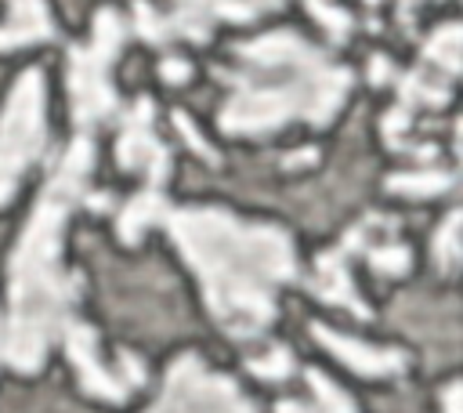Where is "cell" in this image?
<instances>
[{
    "instance_id": "9a60e30c",
    "label": "cell",
    "mask_w": 463,
    "mask_h": 413,
    "mask_svg": "<svg viewBox=\"0 0 463 413\" xmlns=\"http://www.w3.org/2000/svg\"><path fill=\"white\" fill-rule=\"evenodd\" d=\"M449 185V174L445 170H427V174H405V178H394L391 188L394 192H405V196H430V192H441Z\"/></svg>"
},
{
    "instance_id": "5b68a950",
    "label": "cell",
    "mask_w": 463,
    "mask_h": 413,
    "mask_svg": "<svg viewBox=\"0 0 463 413\" xmlns=\"http://www.w3.org/2000/svg\"><path fill=\"white\" fill-rule=\"evenodd\" d=\"M43 72L25 69L0 112V203H7L43 149Z\"/></svg>"
},
{
    "instance_id": "52a82bcc",
    "label": "cell",
    "mask_w": 463,
    "mask_h": 413,
    "mask_svg": "<svg viewBox=\"0 0 463 413\" xmlns=\"http://www.w3.org/2000/svg\"><path fill=\"white\" fill-rule=\"evenodd\" d=\"M116 156L123 163V170H134V174H145L148 185L145 188H159L163 178H166V163H170V152L156 141L152 134V101L141 98L127 120H123V134H119V145H116Z\"/></svg>"
},
{
    "instance_id": "5bb4252c",
    "label": "cell",
    "mask_w": 463,
    "mask_h": 413,
    "mask_svg": "<svg viewBox=\"0 0 463 413\" xmlns=\"http://www.w3.org/2000/svg\"><path fill=\"white\" fill-rule=\"evenodd\" d=\"M369 264L376 272H383V275H402L409 268V246H402V243H376L369 250Z\"/></svg>"
},
{
    "instance_id": "8992f818",
    "label": "cell",
    "mask_w": 463,
    "mask_h": 413,
    "mask_svg": "<svg viewBox=\"0 0 463 413\" xmlns=\"http://www.w3.org/2000/svg\"><path fill=\"white\" fill-rule=\"evenodd\" d=\"M148 413H253V406L228 377L206 370L195 355H184L170 366L163 395Z\"/></svg>"
},
{
    "instance_id": "7a4b0ae2",
    "label": "cell",
    "mask_w": 463,
    "mask_h": 413,
    "mask_svg": "<svg viewBox=\"0 0 463 413\" xmlns=\"http://www.w3.org/2000/svg\"><path fill=\"white\" fill-rule=\"evenodd\" d=\"M195 268L206 304L228 337L250 341L275 319V293L293 279V243L275 225H253L217 206H181L159 217Z\"/></svg>"
},
{
    "instance_id": "2e32d148",
    "label": "cell",
    "mask_w": 463,
    "mask_h": 413,
    "mask_svg": "<svg viewBox=\"0 0 463 413\" xmlns=\"http://www.w3.org/2000/svg\"><path fill=\"white\" fill-rule=\"evenodd\" d=\"M250 366H253V373H260V377H268V380H275V377H286L293 362H289V351H282V348H275L271 355H264V359H253Z\"/></svg>"
},
{
    "instance_id": "3957f363",
    "label": "cell",
    "mask_w": 463,
    "mask_h": 413,
    "mask_svg": "<svg viewBox=\"0 0 463 413\" xmlns=\"http://www.w3.org/2000/svg\"><path fill=\"white\" fill-rule=\"evenodd\" d=\"M221 109L224 134H271L289 120L329 123L351 91V72L297 33H264L239 47Z\"/></svg>"
},
{
    "instance_id": "e0dca14e",
    "label": "cell",
    "mask_w": 463,
    "mask_h": 413,
    "mask_svg": "<svg viewBox=\"0 0 463 413\" xmlns=\"http://www.w3.org/2000/svg\"><path fill=\"white\" fill-rule=\"evenodd\" d=\"M163 76L174 80V83H181V80L188 76V65H184V62H163Z\"/></svg>"
},
{
    "instance_id": "30bf717a",
    "label": "cell",
    "mask_w": 463,
    "mask_h": 413,
    "mask_svg": "<svg viewBox=\"0 0 463 413\" xmlns=\"http://www.w3.org/2000/svg\"><path fill=\"white\" fill-rule=\"evenodd\" d=\"M54 25L43 0H7V22L0 25V51L51 40Z\"/></svg>"
},
{
    "instance_id": "277c9868",
    "label": "cell",
    "mask_w": 463,
    "mask_h": 413,
    "mask_svg": "<svg viewBox=\"0 0 463 413\" xmlns=\"http://www.w3.org/2000/svg\"><path fill=\"white\" fill-rule=\"evenodd\" d=\"M127 25L123 18L105 7L94 18V33L90 43L76 47L69 58V94H72V120L80 127V134H90L98 123H105L116 112V91L109 83L112 62L123 47Z\"/></svg>"
},
{
    "instance_id": "d6986e66",
    "label": "cell",
    "mask_w": 463,
    "mask_h": 413,
    "mask_svg": "<svg viewBox=\"0 0 463 413\" xmlns=\"http://www.w3.org/2000/svg\"><path fill=\"white\" fill-rule=\"evenodd\" d=\"M398 4H402V14H412V11H416L420 4H427V0H398Z\"/></svg>"
},
{
    "instance_id": "7c38bea8",
    "label": "cell",
    "mask_w": 463,
    "mask_h": 413,
    "mask_svg": "<svg viewBox=\"0 0 463 413\" xmlns=\"http://www.w3.org/2000/svg\"><path fill=\"white\" fill-rule=\"evenodd\" d=\"M307 384H311V402H279L275 413H354V402L318 370H307Z\"/></svg>"
},
{
    "instance_id": "6da1fadb",
    "label": "cell",
    "mask_w": 463,
    "mask_h": 413,
    "mask_svg": "<svg viewBox=\"0 0 463 413\" xmlns=\"http://www.w3.org/2000/svg\"><path fill=\"white\" fill-rule=\"evenodd\" d=\"M90 163V134H76L11 254V308L0 330V359L22 373L40 370L47 348L72 322L80 283L61 268V235L72 206L87 196Z\"/></svg>"
},
{
    "instance_id": "ac0fdd59",
    "label": "cell",
    "mask_w": 463,
    "mask_h": 413,
    "mask_svg": "<svg viewBox=\"0 0 463 413\" xmlns=\"http://www.w3.org/2000/svg\"><path fill=\"white\" fill-rule=\"evenodd\" d=\"M445 413H459V384L445 388Z\"/></svg>"
},
{
    "instance_id": "8fae6325",
    "label": "cell",
    "mask_w": 463,
    "mask_h": 413,
    "mask_svg": "<svg viewBox=\"0 0 463 413\" xmlns=\"http://www.w3.org/2000/svg\"><path fill=\"white\" fill-rule=\"evenodd\" d=\"M315 290L326 297V301H333V304H344V308H351L354 315H369L365 312V304H362V297L354 293V286H351V275H347V257H344V250H333V254H326L322 261H318V279H315Z\"/></svg>"
},
{
    "instance_id": "9c48e42d",
    "label": "cell",
    "mask_w": 463,
    "mask_h": 413,
    "mask_svg": "<svg viewBox=\"0 0 463 413\" xmlns=\"http://www.w3.org/2000/svg\"><path fill=\"white\" fill-rule=\"evenodd\" d=\"M315 341H322L340 362H347L354 373L362 377H387V373H398L405 366V355L394 351V348H376V344H365V341H354V337H344L329 326H311Z\"/></svg>"
},
{
    "instance_id": "ba28073f",
    "label": "cell",
    "mask_w": 463,
    "mask_h": 413,
    "mask_svg": "<svg viewBox=\"0 0 463 413\" xmlns=\"http://www.w3.org/2000/svg\"><path fill=\"white\" fill-rule=\"evenodd\" d=\"M61 341H65V351L80 373V384L90 391V395H101V399H123L130 380L105 370L101 359H98V341H94V330L83 326V322H69L61 330Z\"/></svg>"
},
{
    "instance_id": "4fadbf2b",
    "label": "cell",
    "mask_w": 463,
    "mask_h": 413,
    "mask_svg": "<svg viewBox=\"0 0 463 413\" xmlns=\"http://www.w3.org/2000/svg\"><path fill=\"white\" fill-rule=\"evenodd\" d=\"M434 257L445 272L456 268V261H459V214H449V221L434 235Z\"/></svg>"
}]
</instances>
